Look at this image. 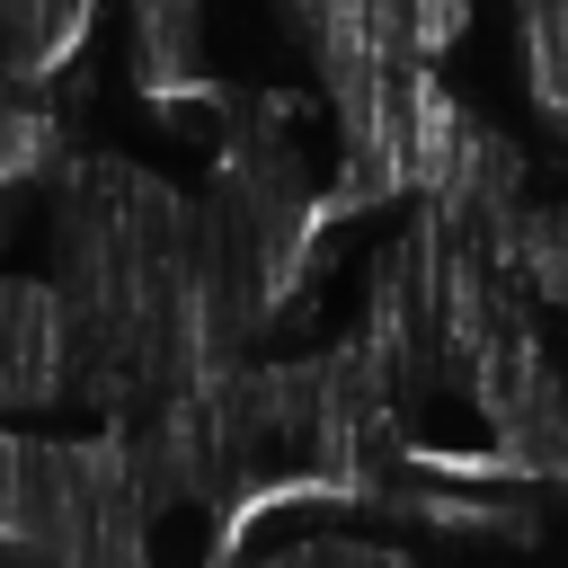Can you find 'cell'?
I'll use <instances>...</instances> for the list:
<instances>
[{
    "mask_svg": "<svg viewBox=\"0 0 568 568\" xmlns=\"http://www.w3.org/2000/svg\"><path fill=\"white\" fill-rule=\"evenodd\" d=\"M71 390V311L62 284L0 275V408H53Z\"/></svg>",
    "mask_w": 568,
    "mask_h": 568,
    "instance_id": "obj_1",
    "label": "cell"
},
{
    "mask_svg": "<svg viewBox=\"0 0 568 568\" xmlns=\"http://www.w3.org/2000/svg\"><path fill=\"white\" fill-rule=\"evenodd\" d=\"M18 453H27V435L0 426V532H9V515H18Z\"/></svg>",
    "mask_w": 568,
    "mask_h": 568,
    "instance_id": "obj_2",
    "label": "cell"
}]
</instances>
